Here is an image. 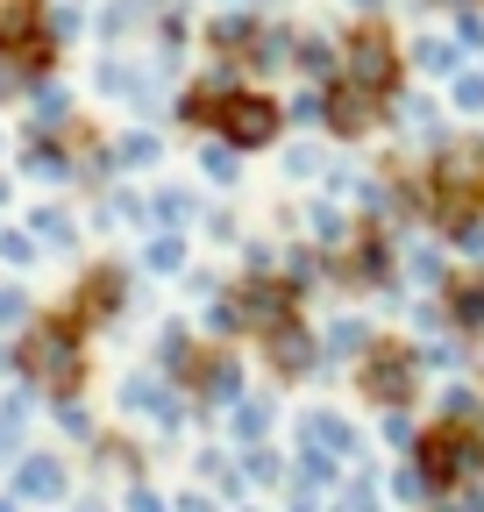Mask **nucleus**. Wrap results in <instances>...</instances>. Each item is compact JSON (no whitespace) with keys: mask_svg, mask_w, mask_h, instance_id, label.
<instances>
[{"mask_svg":"<svg viewBox=\"0 0 484 512\" xmlns=\"http://www.w3.org/2000/svg\"><path fill=\"white\" fill-rule=\"evenodd\" d=\"M463 470H477V441L435 434V441H428V477H463Z\"/></svg>","mask_w":484,"mask_h":512,"instance_id":"nucleus-3","label":"nucleus"},{"mask_svg":"<svg viewBox=\"0 0 484 512\" xmlns=\"http://www.w3.org/2000/svg\"><path fill=\"white\" fill-rule=\"evenodd\" d=\"M406 377H413V370H406V356L392 349V356L371 363V392H378V399H406Z\"/></svg>","mask_w":484,"mask_h":512,"instance_id":"nucleus-4","label":"nucleus"},{"mask_svg":"<svg viewBox=\"0 0 484 512\" xmlns=\"http://www.w3.org/2000/svg\"><path fill=\"white\" fill-rule=\"evenodd\" d=\"M349 79H356L363 93H385V86H392V50H385V36H356V43H349Z\"/></svg>","mask_w":484,"mask_h":512,"instance_id":"nucleus-2","label":"nucleus"},{"mask_svg":"<svg viewBox=\"0 0 484 512\" xmlns=\"http://www.w3.org/2000/svg\"><path fill=\"white\" fill-rule=\"evenodd\" d=\"M456 320H470V328L484 320V285H463V292H456Z\"/></svg>","mask_w":484,"mask_h":512,"instance_id":"nucleus-5","label":"nucleus"},{"mask_svg":"<svg viewBox=\"0 0 484 512\" xmlns=\"http://www.w3.org/2000/svg\"><path fill=\"white\" fill-rule=\"evenodd\" d=\"M214 114H221V128H228L235 143H271V128H278V107H271V100H250V93H242V100H221Z\"/></svg>","mask_w":484,"mask_h":512,"instance_id":"nucleus-1","label":"nucleus"},{"mask_svg":"<svg viewBox=\"0 0 484 512\" xmlns=\"http://www.w3.org/2000/svg\"><path fill=\"white\" fill-rule=\"evenodd\" d=\"M420 64H428V72H449V43H420Z\"/></svg>","mask_w":484,"mask_h":512,"instance_id":"nucleus-6","label":"nucleus"},{"mask_svg":"<svg viewBox=\"0 0 484 512\" xmlns=\"http://www.w3.org/2000/svg\"><path fill=\"white\" fill-rule=\"evenodd\" d=\"M456 100H463V107L477 114V107H484V79H463V86H456Z\"/></svg>","mask_w":484,"mask_h":512,"instance_id":"nucleus-7","label":"nucleus"}]
</instances>
